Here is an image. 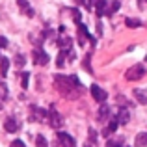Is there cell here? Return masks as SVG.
Wrapping results in <instances>:
<instances>
[{"label":"cell","mask_w":147,"mask_h":147,"mask_svg":"<svg viewBox=\"0 0 147 147\" xmlns=\"http://www.w3.org/2000/svg\"><path fill=\"white\" fill-rule=\"evenodd\" d=\"M127 26H129V28H140L142 26V22L138 21V19H127Z\"/></svg>","instance_id":"24"},{"label":"cell","mask_w":147,"mask_h":147,"mask_svg":"<svg viewBox=\"0 0 147 147\" xmlns=\"http://www.w3.org/2000/svg\"><path fill=\"white\" fill-rule=\"evenodd\" d=\"M78 43L80 45H84V41H86V37H90L91 39V36H90V32H88V28L84 26V22H78Z\"/></svg>","instance_id":"14"},{"label":"cell","mask_w":147,"mask_h":147,"mask_svg":"<svg viewBox=\"0 0 147 147\" xmlns=\"http://www.w3.org/2000/svg\"><path fill=\"white\" fill-rule=\"evenodd\" d=\"M17 6H19V9H21L22 15H26V17H34V9H32V6L28 4V0H17Z\"/></svg>","instance_id":"13"},{"label":"cell","mask_w":147,"mask_h":147,"mask_svg":"<svg viewBox=\"0 0 147 147\" xmlns=\"http://www.w3.org/2000/svg\"><path fill=\"white\" fill-rule=\"evenodd\" d=\"M54 86L61 97L69 100L78 99L80 91H82V84L76 78V75H54Z\"/></svg>","instance_id":"1"},{"label":"cell","mask_w":147,"mask_h":147,"mask_svg":"<svg viewBox=\"0 0 147 147\" xmlns=\"http://www.w3.org/2000/svg\"><path fill=\"white\" fill-rule=\"evenodd\" d=\"M30 121H36V123H47L49 121V112L43 110V108L32 104L30 106Z\"/></svg>","instance_id":"2"},{"label":"cell","mask_w":147,"mask_h":147,"mask_svg":"<svg viewBox=\"0 0 147 147\" xmlns=\"http://www.w3.org/2000/svg\"><path fill=\"white\" fill-rule=\"evenodd\" d=\"M28 84H30V73L28 71L21 73V86H22V90H26V88H28Z\"/></svg>","instance_id":"21"},{"label":"cell","mask_w":147,"mask_h":147,"mask_svg":"<svg viewBox=\"0 0 147 147\" xmlns=\"http://www.w3.org/2000/svg\"><path fill=\"white\" fill-rule=\"evenodd\" d=\"M4 129H6V132H17L19 129H21V123H19V119L15 117H7L6 121H4Z\"/></svg>","instance_id":"11"},{"label":"cell","mask_w":147,"mask_h":147,"mask_svg":"<svg viewBox=\"0 0 147 147\" xmlns=\"http://www.w3.org/2000/svg\"><path fill=\"white\" fill-rule=\"evenodd\" d=\"M117 127H119V121H117L115 117H112L110 121H108V125L102 129V136H104V138H110L112 134H114L115 130H117Z\"/></svg>","instance_id":"10"},{"label":"cell","mask_w":147,"mask_h":147,"mask_svg":"<svg viewBox=\"0 0 147 147\" xmlns=\"http://www.w3.org/2000/svg\"><path fill=\"white\" fill-rule=\"evenodd\" d=\"M49 125L50 127H52V129H60V127L61 125H63V117H61V115H60V112H58L56 110V108H54V106H50L49 108Z\"/></svg>","instance_id":"5"},{"label":"cell","mask_w":147,"mask_h":147,"mask_svg":"<svg viewBox=\"0 0 147 147\" xmlns=\"http://www.w3.org/2000/svg\"><path fill=\"white\" fill-rule=\"evenodd\" d=\"M86 147H90V145H86Z\"/></svg>","instance_id":"32"},{"label":"cell","mask_w":147,"mask_h":147,"mask_svg":"<svg viewBox=\"0 0 147 147\" xmlns=\"http://www.w3.org/2000/svg\"><path fill=\"white\" fill-rule=\"evenodd\" d=\"M52 147H65V145H63V144H61V142H60V140H58V142H54V145H52Z\"/></svg>","instance_id":"30"},{"label":"cell","mask_w":147,"mask_h":147,"mask_svg":"<svg viewBox=\"0 0 147 147\" xmlns=\"http://www.w3.org/2000/svg\"><path fill=\"white\" fill-rule=\"evenodd\" d=\"M138 4H140L142 9H147V0H138Z\"/></svg>","instance_id":"29"},{"label":"cell","mask_w":147,"mask_h":147,"mask_svg":"<svg viewBox=\"0 0 147 147\" xmlns=\"http://www.w3.org/2000/svg\"><path fill=\"white\" fill-rule=\"evenodd\" d=\"M11 147H24V144H22L21 140H13V144H11Z\"/></svg>","instance_id":"28"},{"label":"cell","mask_w":147,"mask_h":147,"mask_svg":"<svg viewBox=\"0 0 147 147\" xmlns=\"http://www.w3.org/2000/svg\"><path fill=\"white\" fill-rule=\"evenodd\" d=\"M134 99L138 100L140 104H147V90H140V88H136V90L132 91Z\"/></svg>","instance_id":"15"},{"label":"cell","mask_w":147,"mask_h":147,"mask_svg":"<svg viewBox=\"0 0 147 147\" xmlns=\"http://www.w3.org/2000/svg\"><path fill=\"white\" fill-rule=\"evenodd\" d=\"M108 2L106 0H88V9H93L95 11V15H97V17L100 19L102 17V15H106L108 13Z\"/></svg>","instance_id":"3"},{"label":"cell","mask_w":147,"mask_h":147,"mask_svg":"<svg viewBox=\"0 0 147 147\" xmlns=\"http://www.w3.org/2000/svg\"><path fill=\"white\" fill-rule=\"evenodd\" d=\"M144 75H145V67H144L142 63H138V65H132V67H129V71L125 73V78L130 80V82H134V80H140Z\"/></svg>","instance_id":"4"},{"label":"cell","mask_w":147,"mask_h":147,"mask_svg":"<svg viewBox=\"0 0 147 147\" xmlns=\"http://www.w3.org/2000/svg\"><path fill=\"white\" fill-rule=\"evenodd\" d=\"M58 140L61 142L65 147H76V140L71 136V134H67V132H63V130H58Z\"/></svg>","instance_id":"8"},{"label":"cell","mask_w":147,"mask_h":147,"mask_svg":"<svg viewBox=\"0 0 147 147\" xmlns=\"http://www.w3.org/2000/svg\"><path fill=\"white\" fill-rule=\"evenodd\" d=\"M71 45H73V39L69 36H61L60 39H58V47L61 50H71Z\"/></svg>","instance_id":"16"},{"label":"cell","mask_w":147,"mask_h":147,"mask_svg":"<svg viewBox=\"0 0 147 147\" xmlns=\"http://www.w3.org/2000/svg\"><path fill=\"white\" fill-rule=\"evenodd\" d=\"M36 145H37V147H49L47 138H45L43 134H37V136H36Z\"/></svg>","instance_id":"23"},{"label":"cell","mask_w":147,"mask_h":147,"mask_svg":"<svg viewBox=\"0 0 147 147\" xmlns=\"http://www.w3.org/2000/svg\"><path fill=\"white\" fill-rule=\"evenodd\" d=\"M6 47H7V39L0 36V49H6Z\"/></svg>","instance_id":"27"},{"label":"cell","mask_w":147,"mask_h":147,"mask_svg":"<svg viewBox=\"0 0 147 147\" xmlns=\"http://www.w3.org/2000/svg\"><path fill=\"white\" fill-rule=\"evenodd\" d=\"M32 61H34L36 65H47L49 61H50V56H49L47 52H45L43 49L37 47V49H34V50H32Z\"/></svg>","instance_id":"6"},{"label":"cell","mask_w":147,"mask_h":147,"mask_svg":"<svg viewBox=\"0 0 147 147\" xmlns=\"http://www.w3.org/2000/svg\"><path fill=\"white\" fill-rule=\"evenodd\" d=\"M7 71H9V60L2 56V60H0V75H2V78L7 76Z\"/></svg>","instance_id":"18"},{"label":"cell","mask_w":147,"mask_h":147,"mask_svg":"<svg viewBox=\"0 0 147 147\" xmlns=\"http://www.w3.org/2000/svg\"><path fill=\"white\" fill-rule=\"evenodd\" d=\"M106 147H125L123 145V138H108Z\"/></svg>","instance_id":"19"},{"label":"cell","mask_w":147,"mask_h":147,"mask_svg":"<svg viewBox=\"0 0 147 147\" xmlns=\"http://www.w3.org/2000/svg\"><path fill=\"white\" fill-rule=\"evenodd\" d=\"M7 97H9L7 86H6V82H2V80H0V100H6Z\"/></svg>","instance_id":"20"},{"label":"cell","mask_w":147,"mask_h":147,"mask_svg":"<svg viewBox=\"0 0 147 147\" xmlns=\"http://www.w3.org/2000/svg\"><path fill=\"white\" fill-rule=\"evenodd\" d=\"M134 144H136V147H147V132L136 134V138H134Z\"/></svg>","instance_id":"17"},{"label":"cell","mask_w":147,"mask_h":147,"mask_svg":"<svg viewBox=\"0 0 147 147\" xmlns=\"http://www.w3.org/2000/svg\"><path fill=\"white\" fill-rule=\"evenodd\" d=\"M119 6H121V4H119V0H114V2L110 4V7H108V13H106V15H108V17H112V15H114L115 11L119 9Z\"/></svg>","instance_id":"22"},{"label":"cell","mask_w":147,"mask_h":147,"mask_svg":"<svg viewBox=\"0 0 147 147\" xmlns=\"http://www.w3.org/2000/svg\"><path fill=\"white\" fill-rule=\"evenodd\" d=\"M90 91H91V97L97 100V102H100V104H102L104 100H106V97H108V95H106V91H104L100 86H97V84H91Z\"/></svg>","instance_id":"7"},{"label":"cell","mask_w":147,"mask_h":147,"mask_svg":"<svg viewBox=\"0 0 147 147\" xmlns=\"http://www.w3.org/2000/svg\"><path fill=\"white\" fill-rule=\"evenodd\" d=\"M115 119L119 121V125H127L129 119H130L129 108H127V106H119V112H117V115H115Z\"/></svg>","instance_id":"12"},{"label":"cell","mask_w":147,"mask_h":147,"mask_svg":"<svg viewBox=\"0 0 147 147\" xmlns=\"http://www.w3.org/2000/svg\"><path fill=\"white\" fill-rule=\"evenodd\" d=\"M88 136H90V142H91V144H95V142H97V132H95L93 129L88 130Z\"/></svg>","instance_id":"26"},{"label":"cell","mask_w":147,"mask_h":147,"mask_svg":"<svg viewBox=\"0 0 147 147\" xmlns=\"http://www.w3.org/2000/svg\"><path fill=\"white\" fill-rule=\"evenodd\" d=\"M24 61H26V58L22 54H15V65L17 67H24Z\"/></svg>","instance_id":"25"},{"label":"cell","mask_w":147,"mask_h":147,"mask_svg":"<svg viewBox=\"0 0 147 147\" xmlns=\"http://www.w3.org/2000/svg\"><path fill=\"white\" fill-rule=\"evenodd\" d=\"M112 119V112H110V106L108 104H102V106L99 108V114H97V121L99 123H106Z\"/></svg>","instance_id":"9"},{"label":"cell","mask_w":147,"mask_h":147,"mask_svg":"<svg viewBox=\"0 0 147 147\" xmlns=\"http://www.w3.org/2000/svg\"><path fill=\"white\" fill-rule=\"evenodd\" d=\"M0 108H2V100H0Z\"/></svg>","instance_id":"31"}]
</instances>
